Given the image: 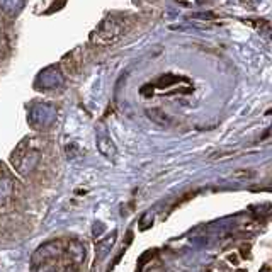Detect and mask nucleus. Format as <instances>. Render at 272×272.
I'll list each match as a JSON object with an SVG mask.
<instances>
[{
    "label": "nucleus",
    "mask_w": 272,
    "mask_h": 272,
    "mask_svg": "<svg viewBox=\"0 0 272 272\" xmlns=\"http://www.w3.org/2000/svg\"><path fill=\"white\" fill-rule=\"evenodd\" d=\"M65 82L62 70L58 67H48L43 72L38 73L36 78V87L39 90H55L58 87H62Z\"/></svg>",
    "instance_id": "obj_3"
},
{
    "label": "nucleus",
    "mask_w": 272,
    "mask_h": 272,
    "mask_svg": "<svg viewBox=\"0 0 272 272\" xmlns=\"http://www.w3.org/2000/svg\"><path fill=\"white\" fill-rule=\"evenodd\" d=\"M153 218H155V214L152 213V211H147L142 218H140V223H138V228L145 231V230H148V228H152V225H153Z\"/></svg>",
    "instance_id": "obj_9"
},
{
    "label": "nucleus",
    "mask_w": 272,
    "mask_h": 272,
    "mask_svg": "<svg viewBox=\"0 0 272 272\" xmlns=\"http://www.w3.org/2000/svg\"><path fill=\"white\" fill-rule=\"evenodd\" d=\"M95 145H97V150L104 155L105 158L114 160L116 155H118V150H116V145L113 143V140L107 138L105 134H99L95 138Z\"/></svg>",
    "instance_id": "obj_4"
},
{
    "label": "nucleus",
    "mask_w": 272,
    "mask_h": 272,
    "mask_svg": "<svg viewBox=\"0 0 272 272\" xmlns=\"http://www.w3.org/2000/svg\"><path fill=\"white\" fill-rule=\"evenodd\" d=\"M28 121L33 129L46 131L57 123V109L49 104H34L28 113Z\"/></svg>",
    "instance_id": "obj_2"
},
{
    "label": "nucleus",
    "mask_w": 272,
    "mask_h": 272,
    "mask_svg": "<svg viewBox=\"0 0 272 272\" xmlns=\"http://www.w3.org/2000/svg\"><path fill=\"white\" fill-rule=\"evenodd\" d=\"M180 78H177V77H172V75H167V77H162L158 80V87H170V85H174V84H177Z\"/></svg>",
    "instance_id": "obj_11"
},
{
    "label": "nucleus",
    "mask_w": 272,
    "mask_h": 272,
    "mask_svg": "<svg viewBox=\"0 0 272 272\" xmlns=\"http://www.w3.org/2000/svg\"><path fill=\"white\" fill-rule=\"evenodd\" d=\"M14 194V184L11 179L0 177V208L6 206L9 201H11Z\"/></svg>",
    "instance_id": "obj_5"
},
{
    "label": "nucleus",
    "mask_w": 272,
    "mask_h": 272,
    "mask_svg": "<svg viewBox=\"0 0 272 272\" xmlns=\"http://www.w3.org/2000/svg\"><path fill=\"white\" fill-rule=\"evenodd\" d=\"M39 160H41V152H39V148L31 147V140L29 138L22 140L11 155L12 167L21 175H28L29 172H33L39 164Z\"/></svg>",
    "instance_id": "obj_1"
},
{
    "label": "nucleus",
    "mask_w": 272,
    "mask_h": 272,
    "mask_svg": "<svg viewBox=\"0 0 272 272\" xmlns=\"http://www.w3.org/2000/svg\"><path fill=\"white\" fill-rule=\"evenodd\" d=\"M145 114H147L148 118L153 121V123H157L160 126H170V124H172V118H170L169 114H165L164 111H160V109H147V111H145Z\"/></svg>",
    "instance_id": "obj_7"
},
{
    "label": "nucleus",
    "mask_w": 272,
    "mask_h": 272,
    "mask_svg": "<svg viewBox=\"0 0 272 272\" xmlns=\"http://www.w3.org/2000/svg\"><path fill=\"white\" fill-rule=\"evenodd\" d=\"M68 250L72 252L73 259L77 260V262H80L85 257V250H84V247L80 245V243H72V245L68 247Z\"/></svg>",
    "instance_id": "obj_10"
},
{
    "label": "nucleus",
    "mask_w": 272,
    "mask_h": 272,
    "mask_svg": "<svg viewBox=\"0 0 272 272\" xmlns=\"http://www.w3.org/2000/svg\"><path fill=\"white\" fill-rule=\"evenodd\" d=\"M0 7H2V11H6L9 16H16V14L24 7V4L22 2H4Z\"/></svg>",
    "instance_id": "obj_8"
},
{
    "label": "nucleus",
    "mask_w": 272,
    "mask_h": 272,
    "mask_svg": "<svg viewBox=\"0 0 272 272\" xmlns=\"http://www.w3.org/2000/svg\"><path fill=\"white\" fill-rule=\"evenodd\" d=\"M38 272H58V270H55V269H49V267H46V265H43L41 269H39Z\"/></svg>",
    "instance_id": "obj_12"
},
{
    "label": "nucleus",
    "mask_w": 272,
    "mask_h": 272,
    "mask_svg": "<svg viewBox=\"0 0 272 272\" xmlns=\"http://www.w3.org/2000/svg\"><path fill=\"white\" fill-rule=\"evenodd\" d=\"M114 241H116V233L105 236L104 240L99 241L97 247H95V255H97V260H102L104 257L109 254L111 249H113V245H114Z\"/></svg>",
    "instance_id": "obj_6"
}]
</instances>
